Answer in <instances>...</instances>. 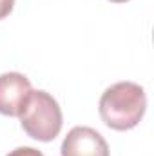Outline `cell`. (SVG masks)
Instances as JSON below:
<instances>
[{"label": "cell", "instance_id": "cell-1", "mask_svg": "<svg viewBox=\"0 0 154 156\" xmlns=\"http://www.w3.org/2000/svg\"><path fill=\"white\" fill-rule=\"evenodd\" d=\"M100 116L114 131H129L140 123L147 109V96L134 82H118L107 87L100 98Z\"/></svg>", "mask_w": 154, "mask_h": 156}, {"label": "cell", "instance_id": "cell-2", "mask_svg": "<svg viewBox=\"0 0 154 156\" xmlns=\"http://www.w3.org/2000/svg\"><path fill=\"white\" fill-rule=\"evenodd\" d=\"M18 118L27 136L38 142L54 140L64 123L58 102L45 91H31Z\"/></svg>", "mask_w": 154, "mask_h": 156}, {"label": "cell", "instance_id": "cell-3", "mask_svg": "<svg viewBox=\"0 0 154 156\" xmlns=\"http://www.w3.org/2000/svg\"><path fill=\"white\" fill-rule=\"evenodd\" d=\"M62 156H109L105 138L93 127H73L62 142Z\"/></svg>", "mask_w": 154, "mask_h": 156}, {"label": "cell", "instance_id": "cell-4", "mask_svg": "<svg viewBox=\"0 0 154 156\" xmlns=\"http://www.w3.org/2000/svg\"><path fill=\"white\" fill-rule=\"evenodd\" d=\"M31 91V82L22 73L0 75V113L5 116H18Z\"/></svg>", "mask_w": 154, "mask_h": 156}, {"label": "cell", "instance_id": "cell-5", "mask_svg": "<svg viewBox=\"0 0 154 156\" xmlns=\"http://www.w3.org/2000/svg\"><path fill=\"white\" fill-rule=\"evenodd\" d=\"M5 156H44V154L38 149H33V147H16L15 151H11Z\"/></svg>", "mask_w": 154, "mask_h": 156}, {"label": "cell", "instance_id": "cell-6", "mask_svg": "<svg viewBox=\"0 0 154 156\" xmlns=\"http://www.w3.org/2000/svg\"><path fill=\"white\" fill-rule=\"evenodd\" d=\"M13 5H15V0H0V20L9 16V13L13 11Z\"/></svg>", "mask_w": 154, "mask_h": 156}, {"label": "cell", "instance_id": "cell-7", "mask_svg": "<svg viewBox=\"0 0 154 156\" xmlns=\"http://www.w3.org/2000/svg\"><path fill=\"white\" fill-rule=\"evenodd\" d=\"M111 2H114V4H123V2H129V0H111Z\"/></svg>", "mask_w": 154, "mask_h": 156}]
</instances>
